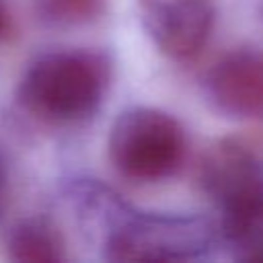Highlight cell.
<instances>
[{
    "label": "cell",
    "instance_id": "7c38bea8",
    "mask_svg": "<svg viewBox=\"0 0 263 263\" xmlns=\"http://www.w3.org/2000/svg\"><path fill=\"white\" fill-rule=\"evenodd\" d=\"M4 191H6V168H4V162L0 158V208L4 201Z\"/></svg>",
    "mask_w": 263,
    "mask_h": 263
},
{
    "label": "cell",
    "instance_id": "8992f818",
    "mask_svg": "<svg viewBox=\"0 0 263 263\" xmlns=\"http://www.w3.org/2000/svg\"><path fill=\"white\" fill-rule=\"evenodd\" d=\"M208 88L220 111L263 119V51L242 49L222 58L208 78Z\"/></svg>",
    "mask_w": 263,
    "mask_h": 263
},
{
    "label": "cell",
    "instance_id": "7a4b0ae2",
    "mask_svg": "<svg viewBox=\"0 0 263 263\" xmlns=\"http://www.w3.org/2000/svg\"><path fill=\"white\" fill-rule=\"evenodd\" d=\"M187 140L181 123L154 107L123 111L109 134V158L113 166L134 181H160L183 162Z\"/></svg>",
    "mask_w": 263,
    "mask_h": 263
},
{
    "label": "cell",
    "instance_id": "3957f363",
    "mask_svg": "<svg viewBox=\"0 0 263 263\" xmlns=\"http://www.w3.org/2000/svg\"><path fill=\"white\" fill-rule=\"evenodd\" d=\"M214 230L195 216H136L111 230L105 255L111 261H179L210 249Z\"/></svg>",
    "mask_w": 263,
    "mask_h": 263
},
{
    "label": "cell",
    "instance_id": "30bf717a",
    "mask_svg": "<svg viewBox=\"0 0 263 263\" xmlns=\"http://www.w3.org/2000/svg\"><path fill=\"white\" fill-rule=\"evenodd\" d=\"M230 136L263 164V119H259V121H255V125H251L242 132H236V134H230Z\"/></svg>",
    "mask_w": 263,
    "mask_h": 263
},
{
    "label": "cell",
    "instance_id": "9c48e42d",
    "mask_svg": "<svg viewBox=\"0 0 263 263\" xmlns=\"http://www.w3.org/2000/svg\"><path fill=\"white\" fill-rule=\"evenodd\" d=\"M41 10L55 23H86L101 14L103 0H41Z\"/></svg>",
    "mask_w": 263,
    "mask_h": 263
},
{
    "label": "cell",
    "instance_id": "6da1fadb",
    "mask_svg": "<svg viewBox=\"0 0 263 263\" xmlns=\"http://www.w3.org/2000/svg\"><path fill=\"white\" fill-rule=\"evenodd\" d=\"M111 80L103 53L55 51L39 58L23 76L18 99L39 119L53 123L80 121L97 111Z\"/></svg>",
    "mask_w": 263,
    "mask_h": 263
},
{
    "label": "cell",
    "instance_id": "ba28073f",
    "mask_svg": "<svg viewBox=\"0 0 263 263\" xmlns=\"http://www.w3.org/2000/svg\"><path fill=\"white\" fill-rule=\"evenodd\" d=\"M10 259L21 263H55L66 259L62 234L47 220H25L8 238Z\"/></svg>",
    "mask_w": 263,
    "mask_h": 263
},
{
    "label": "cell",
    "instance_id": "5b68a950",
    "mask_svg": "<svg viewBox=\"0 0 263 263\" xmlns=\"http://www.w3.org/2000/svg\"><path fill=\"white\" fill-rule=\"evenodd\" d=\"M195 179L220 208L263 191V164L232 136L212 142L199 156Z\"/></svg>",
    "mask_w": 263,
    "mask_h": 263
},
{
    "label": "cell",
    "instance_id": "8fae6325",
    "mask_svg": "<svg viewBox=\"0 0 263 263\" xmlns=\"http://www.w3.org/2000/svg\"><path fill=\"white\" fill-rule=\"evenodd\" d=\"M6 27H8V10H6L4 0H0V37L4 35Z\"/></svg>",
    "mask_w": 263,
    "mask_h": 263
},
{
    "label": "cell",
    "instance_id": "52a82bcc",
    "mask_svg": "<svg viewBox=\"0 0 263 263\" xmlns=\"http://www.w3.org/2000/svg\"><path fill=\"white\" fill-rule=\"evenodd\" d=\"M222 236L242 261H263V191L222 208Z\"/></svg>",
    "mask_w": 263,
    "mask_h": 263
},
{
    "label": "cell",
    "instance_id": "277c9868",
    "mask_svg": "<svg viewBox=\"0 0 263 263\" xmlns=\"http://www.w3.org/2000/svg\"><path fill=\"white\" fill-rule=\"evenodd\" d=\"M138 8L154 45L173 60L199 53L216 18V0H138Z\"/></svg>",
    "mask_w": 263,
    "mask_h": 263
}]
</instances>
